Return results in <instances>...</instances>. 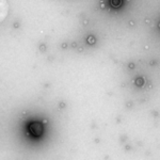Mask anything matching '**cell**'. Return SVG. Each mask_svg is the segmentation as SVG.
Returning <instances> with one entry per match:
<instances>
[{"mask_svg":"<svg viewBox=\"0 0 160 160\" xmlns=\"http://www.w3.org/2000/svg\"><path fill=\"white\" fill-rule=\"evenodd\" d=\"M30 130H31V132L33 133L34 136L39 137V136H41L42 131H43V128H42V125L40 123H33V124L30 126Z\"/></svg>","mask_w":160,"mask_h":160,"instance_id":"6da1fadb","label":"cell"},{"mask_svg":"<svg viewBox=\"0 0 160 160\" xmlns=\"http://www.w3.org/2000/svg\"><path fill=\"white\" fill-rule=\"evenodd\" d=\"M112 4H113V6H115V8H117V6H120V4H121V0H117V2L115 1V0H113V1H112Z\"/></svg>","mask_w":160,"mask_h":160,"instance_id":"7a4b0ae2","label":"cell"}]
</instances>
